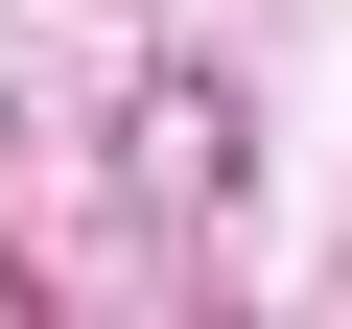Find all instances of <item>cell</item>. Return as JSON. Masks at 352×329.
Masks as SVG:
<instances>
[{"mask_svg":"<svg viewBox=\"0 0 352 329\" xmlns=\"http://www.w3.org/2000/svg\"><path fill=\"white\" fill-rule=\"evenodd\" d=\"M118 164H141L164 235H235V71H212V47H141V71H118Z\"/></svg>","mask_w":352,"mask_h":329,"instance_id":"cell-1","label":"cell"}]
</instances>
